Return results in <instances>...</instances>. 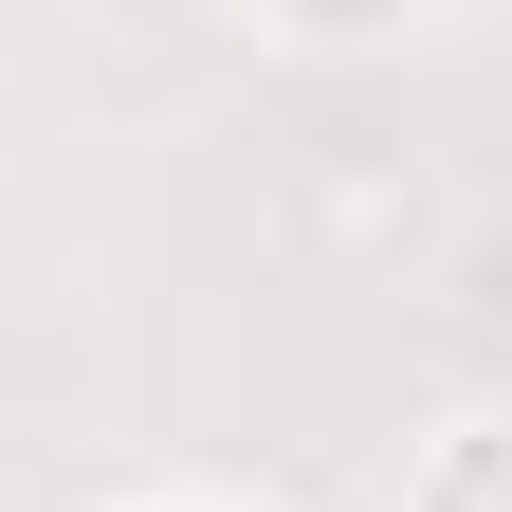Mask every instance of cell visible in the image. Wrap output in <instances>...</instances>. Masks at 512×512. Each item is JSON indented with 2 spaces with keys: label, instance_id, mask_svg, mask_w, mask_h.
I'll return each instance as SVG.
<instances>
[{
  "label": "cell",
  "instance_id": "1",
  "mask_svg": "<svg viewBox=\"0 0 512 512\" xmlns=\"http://www.w3.org/2000/svg\"><path fill=\"white\" fill-rule=\"evenodd\" d=\"M421 512H512V421H494V439H476V458H458V476H439Z\"/></svg>",
  "mask_w": 512,
  "mask_h": 512
}]
</instances>
